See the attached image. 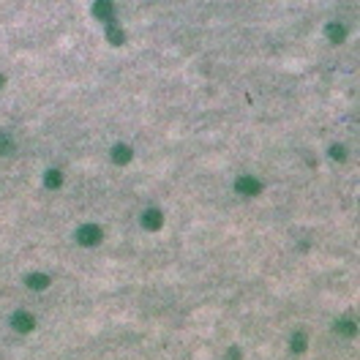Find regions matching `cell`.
Here are the masks:
<instances>
[{"label": "cell", "instance_id": "1", "mask_svg": "<svg viewBox=\"0 0 360 360\" xmlns=\"http://www.w3.org/2000/svg\"><path fill=\"white\" fill-rule=\"evenodd\" d=\"M112 11H115V6H112V0H95V6H93V14L99 19L104 22H109L112 19Z\"/></svg>", "mask_w": 360, "mask_h": 360}, {"label": "cell", "instance_id": "2", "mask_svg": "<svg viewBox=\"0 0 360 360\" xmlns=\"http://www.w3.org/2000/svg\"><path fill=\"white\" fill-rule=\"evenodd\" d=\"M107 38H109L112 44H123V38H126V33L115 25V19H109V22H107Z\"/></svg>", "mask_w": 360, "mask_h": 360}, {"label": "cell", "instance_id": "3", "mask_svg": "<svg viewBox=\"0 0 360 360\" xmlns=\"http://www.w3.org/2000/svg\"><path fill=\"white\" fill-rule=\"evenodd\" d=\"M327 36H330L333 41H341V38H344V28H339V25H330V28H327Z\"/></svg>", "mask_w": 360, "mask_h": 360}]
</instances>
